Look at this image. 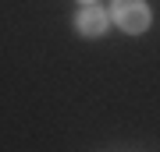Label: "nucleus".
<instances>
[{
    "instance_id": "2",
    "label": "nucleus",
    "mask_w": 160,
    "mask_h": 152,
    "mask_svg": "<svg viewBox=\"0 0 160 152\" xmlns=\"http://www.w3.org/2000/svg\"><path fill=\"white\" fill-rule=\"evenodd\" d=\"M110 25V14L103 11L96 4H82L78 14H75V28H78V35H86V39H100L103 32H107Z\"/></svg>"
},
{
    "instance_id": "1",
    "label": "nucleus",
    "mask_w": 160,
    "mask_h": 152,
    "mask_svg": "<svg viewBox=\"0 0 160 152\" xmlns=\"http://www.w3.org/2000/svg\"><path fill=\"white\" fill-rule=\"evenodd\" d=\"M110 21L128 35H142L153 21V14H149L146 0H114L110 4Z\"/></svg>"
},
{
    "instance_id": "3",
    "label": "nucleus",
    "mask_w": 160,
    "mask_h": 152,
    "mask_svg": "<svg viewBox=\"0 0 160 152\" xmlns=\"http://www.w3.org/2000/svg\"><path fill=\"white\" fill-rule=\"evenodd\" d=\"M78 4H96V0H78Z\"/></svg>"
}]
</instances>
